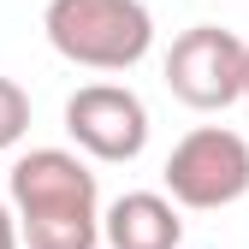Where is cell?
Returning <instances> with one entry per match:
<instances>
[{"label": "cell", "mask_w": 249, "mask_h": 249, "mask_svg": "<svg viewBox=\"0 0 249 249\" xmlns=\"http://www.w3.org/2000/svg\"><path fill=\"white\" fill-rule=\"evenodd\" d=\"M18 243L30 249H95L101 243V190L71 148H30L6 178Z\"/></svg>", "instance_id": "6da1fadb"}, {"label": "cell", "mask_w": 249, "mask_h": 249, "mask_svg": "<svg viewBox=\"0 0 249 249\" xmlns=\"http://www.w3.org/2000/svg\"><path fill=\"white\" fill-rule=\"evenodd\" d=\"M42 30L59 59L89 71H131L154 48V18L142 0H48Z\"/></svg>", "instance_id": "7a4b0ae2"}, {"label": "cell", "mask_w": 249, "mask_h": 249, "mask_svg": "<svg viewBox=\"0 0 249 249\" xmlns=\"http://www.w3.org/2000/svg\"><path fill=\"white\" fill-rule=\"evenodd\" d=\"M160 178L172 208H231L249 196V142L226 124H202L166 154Z\"/></svg>", "instance_id": "3957f363"}, {"label": "cell", "mask_w": 249, "mask_h": 249, "mask_svg": "<svg viewBox=\"0 0 249 249\" xmlns=\"http://www.w3.org/2000/svg\"><path fill=\"white\" fill-rule=\"evenodd\" d=\"M166 89L196 113H220L243 101V42L220 24L184 30L166 48Z\"/></svg>", "instance_id": "277c9868"}, {"label": "cell", "mask_w": 249, "mask_h": 249, "mask_svg": "<svg viewBox=\"0 0 249 249\" xmlns=\"http://www.w3.org/2000/svg\"><path fill=\"white\" fill-rule=\"evenodd\" d=\"M66 131L83 154L119 166V160H137L148 148V107L124 83H83L66 101Z\"/></svg>", "instance_id": "5b68a950"}, {"label": "cell", "mask_w": 249, "mask_h": 249, "mask_svg": "<svg viewBox=\"0 0 249 249\" xmlns=\"http://www.w3.org/2000/svg\"><path fill=\"white\" fill-rule=\"evenodd\" d=\"M101 237L113 249H178L184 243V220L160 190H131L101 213Z\"/></svg>", "instance_id": "8992f818"}, {"label": "cell", "mask_w": 249, "mask_h": 249, "mask_svg": "<svg viewBox=\"0 0 249 249\" xmlns=\"http://www.w3.org/2000/svg\"><path fill=\"white\" fill-rule=\"evenodd\" d=\"M24 131H30V95L12 77H0V148H18Z\"/></svg>", "instance_id": "52a82bcc"}, {"label": "cell", "mask_w": 249, "mask_h": 249, "mask_svg": "<svg viewBox=\"0 0 249 249\" xmlns=\"http://www.w3.org/2000/svg\"><path fill=\"white\" fill-rule=\"evenodd\" d=\"M0 249H18V220H12L6 202H0Z\"/></svg>", "instance_id": "ba28073f"}, {"label": "cell", "mask_w": 249, "mask_h": 249, "mask_svg": "<svg viewBox=\"0 0 249 249\" xmlns=\"http://www.w3.org/2000/svg\"><path fill=\"white\" fill-rule=\"evenodd\" d=\"M243 101H249V42H243Z\"/></svg>", "instance_id": "9c48e42d"}]
</instances>
